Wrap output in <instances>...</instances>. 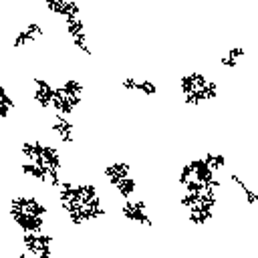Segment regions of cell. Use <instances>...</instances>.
Instances as JSON below:
<instances>
[{
    "instance_id": "6da1fadb",
    "label": "cell",
    "mask_w": 258,
    "mask_h": 258,
    "mask_svg": "<svg viewBox=\"0 0 258 258\" xmlns=\"http://www.w3.org/2000/svg\"><path fill=\"white\" fill-rule=\"evenodd\" d=\"M56 191L60 208L69 216L71 224H87L107 214L101 196L93 183H75L64 179Z\"/></svg>"
},
{
    "instance_id": "7a4b0ae2",
    "label": "cell",
    "mask_w": 258,
    "mask_h": 258,
    "mask_svg": "<svg viewBox=\"0 0 258 258\" xmlns=\"http://www.w3.org/2000/svg\"><path fill=\"white\" fill-rule=\"evenodd\" d=\"M20 153L26 161H32L36 165H40L44 171H48L50 175V187L58 189L60 183L64 181L60 177V169H62V157L58 153L56 147L42 143V141H24L20 145Z\"/></svg>"
},
{
    "instance_id": "3957f363",
    "label": "cell",
    "mask_w": 258,
    "mask_h": 258,
    "mask_svg": "<svg viewBox=\"0 0 258 258\" xmlns=\"http://www.w3.org/2000/svg\"><path fill=\"white\" fill-rule=\"evenodd\" d=\"M181 208H185L187 212V220L191 224H208L214 216V208L218 204V189L216 187H208L200 194H181L179 198Z\"/></svg>"
},
{
    "instance_id": "277c9868",
    "label": "cell",
    "mask_w": 258,
    "mask_h": 258,
    "mask_svg": "<svg viewBox=\"0 0 258 258\" xmlns=\"http://www.w3.org/2000/svg\"><path fill=\"white\" fill-rule=\"evenodd\" d=\"M179 91L185 105H202L218 97V85L204 73H189L179 79Z\"/></svg>"
},
{
    "instance_id": "5b68a950",
    "label": "cell",
    "mask_w": 258,
    "mask_h": 258,
    "mask_svg": "<svg viewBox=\"0 0 258 258\" xmlns=\"http://www.w3.org/2000/svg\"><path fill=\"white\" fill-rule=\"evenodd\" d=\"M81 95H83V85L77 79H67L62 85H56L54 99H52L54 113H60V115L75 113V109L81 105Z\"/></svg>"
},
{
    "instance_id": "8992f818",
    "label": "cell",
    "mask_w": 258,
    "mask_h": 258,
    "mask_svg": "<svg viewBox=\"0 0 258 258\" xmlns=\"http://www.w3.org/2000/svg\"><path fill=\"white\" fill-rule=\"evenodd\" d=\"M103 175L125 200H129V196L137 189V179L131 175V165L127 161H111L109 165H105Z\"/></svg>"
},
{
    "instance_id": "52a82bcc",
    "label": "cell",
    "mask_w": 258,
    "mask_h": 258,
    "mask_svg": "<svg viewBox=\"0 0 258 258\" xmlns=\"http://www.w3.org/2000/svg\"><path fill=\"white\" fill-rule=\"evenodd\" d=\"M22 248L24 252L36 258H50L52 256V238L48 234H22Z\"/></svg>"
},
{
    "instance_id": "ba28073f",
    "label": "cell",
    "mask_w": 258,
    "mask_h": 258,
    "mask_svg": "<svg viewBox=\"0 0 258 258\" xmlns=\"http://www.w3.org/2000/svg\"><path fill=\"white\" fill-rule=\"evenodd\" d=\"M121 214L127 222L133 224H145V226H153L151 216L147 214V206L141 200H125L121 206Z\"/></svg>"
},
{
    "instance_id": "9c48e42d",
    "label": "cell",
    "mask_w": 258,
    "mask_h": 258,
    "mask_svg": "<svg viewBox=\"0 0 258 258\" xmlns=\"http://www.w3.org/2000/svg\"><path fill=\"white\" fill-rule=\"evenodd\" d=\"M10 212H22L32 216H46V206L34 196H14L10 200Z\"/></svg>"
},
{
    "instance_id": "30bf717a",
    "label": "cell",
    "mask_w": 258,
    "mask_h": 258,
    "mask_svg": "<svg viewBox=\"0 0 258 258\" xmlns=\"http://www.w3.org/2000/svg\"><path fill=\"white\" fill-rule=\"evenodd\" d=\"M64 30H67V34L71 36V40H73V44H75L77 48H81L85 54H93V50L89 48V42H87L85 22H83V18H81V16L64 20Z\"/></svg>"
},
{
    "instance_id": "8fae6325",
    "label": "cell",
    "mask_w": 258,
    "mask_h": 258,
    "mask_svg": "<svg viewBox=\"0 0 258 258\" xmlns=\"http://www.w3.org/2000/svg\"><path fill=\"white\" fill-rule=\"evenodd\" d=\"M32 101L40 109H52V99H54V89L56 85L48 83L46 79H32Z\"/></svg>"
},
{
    "instance_id": "7c38bea8",
    "label": "cell",
    "mask_w": 258,
    "mask_h": 258,
    "mask_svg": "<svg viewBox=\"0 0 258 258\" xmlns=\"http://www.w3.org/2000/svg\"><path fill=\"white\" fill-rule=\"evenodd\" d=\"M10 218L14 224L22 230V234H42L44 232V218L42 216H32V214H22V212H10Z\"/></svg>"
},
{
    "instance_id": "4fadbf2b",
    "label": "cell",
    "mask_w": 258,
    "mask_h": 258,
    "mask_svg": "<svg viewBox=\"0 0 258 258\" xmlns=\"http://www.w3.org/2000/svg\"><path fill=\"white\" fill-rule=\"evenodd\" d=\"M46 10L62 16V20L81 16V4L75 2V0H48L46 2Z\"/></svg>"
},
{
    "instance_id": "5bb4252c",
    "label": "cell",
    "mask_w": 258,
    "mask_h": 258,
    "mask_svg": "<svg viewBox=\"0 0 258 258\" xmlns=\"http://www.w3.org/2000/svg\"><path fill=\"white\" fill-rule=\"evenodd\" d=\"M52 133L60 139V143H73L75 141V127L67 119V115H60V113L52 115Z\"/></svg>"
},
{
    "instance_id": "9a60e30c",
    "label": "cell",
    "mask_w": 258,
    "mask_h": 258,
    "mask_svg": "<svg viewBox=\"0 0 258 258\" xmlns=\"http://www.w3.org/2000/svg\"><path fill=\"white\" fill-rule=\"evenodd\" d=\"M42 34H44L42 24H38V22H30V24H26L22 30H18V34L14 36V46H18V48H20V46H26V44L38 40Z\"/></svg>"
},
{
    "instance_id": "2e32d148",
    "label": "cell",
    "mask_w": 258,
    "mask_h": 258,
    "mask_svg": "<svg viewBox=\"0 0 258 258\" xmlns=\"http://www.w3.org/2000/svg\"><path fill=\"white\" fill-rule=\"evenodd\" d=\"M121 85L127 91H137V93H143V95H155L157 93V85L149 79H123Z\"/></svg>"
},
{
    "instance_id": "e0dca14e",
    "label": "cell",
    "mask_w": 258,
    "mask_h": 258,
    "mask_svg": "<svg viewBox=\"0 0 258 258\" xmlns=\"http://www.w3.org/2000/svg\"><path fill=\"white\" fill-rule=\"evenodd\" d=\"M20 169H22V173L24 175H28V177H32V179H36V181H40V183H48L50 185V175H48V171H44L40 165H36V163H32V161H22L20 163Z\"/></svg>"
},
{
    "instance_id": "ac0fdd59",
    "label": "cell",
    "mask_w": 258,
    "mask_h": 258,
    "mask_svg": "<svg viewBox=\"0 0 258 258\" xmlns=\"http://www.w3.org/2000/svg\"><path fill=\"white\" fill-rule=\"evenodd\" d=\"M244 48L242 46H232V48H228L222 56H220V62H222V67H228V69H234L238 62H240V58L244 56Z\"/></svg>"
},
{
    "instance_id": "d6986e66",
    "label": "cell",
    "mask_w": 258,
    "mask_h": 258,
    "mask_svg": "<svg viewBox=\"0 0 258 258\" xmlns=\"http://www.w3.org/2000/svg\"><path fill=\"white\" fill-rule=\"evenodd\" d=\"M230 179H232V181L238 185V189L242 191V196L246 198V202H248L250 206L258 204V189H252V187H248V185H246V181H242V179H240L236 173H232V175H230Z\"/></svg>"
},
{
    "instance_id": "ffe728a7",
    "label": "cell",
    "mask_w": 258,
    "mask_h": 258,
    "mask_svg": "<svg viewBox=\"0 0 258 258\" xmlns=\"http://www.w3.org/2000/svg\"><path fill=\"white\" fill-rule=\"evenodd\" d=\"M10 109H14V99L8 95L6 85H2V89H0V117L6 119Z\"/></svg>"
},
{
    "instance_id": "44dd1931",
    "label": "cell",
    "mask_w": 258,
    "mask_h": 258,
    "mask_svg": "<svg viewBox=\"0 0 258 258\" xmlns=\"http://www.w3.org/2000/svg\"><path fill=\"white\" fill-rule=\"evenodd\" d=\"M18 258H36V256H32V254H28V252H24V250H22V252L18 254Z\"/></svg>"
}]
</instances>
